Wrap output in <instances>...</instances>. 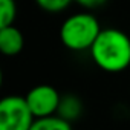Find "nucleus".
I'll return each instance as SVG.
<instances>
[{"instance_id":"obj_1","label":"nucleus","mask_w":130,"mask_h":130,"mask_svg":"<svg viewBox=\"0 0 130 130\" xmlns=\"http://www.w3.org/2000/svg\"><path fill=\"white\" fill-rule=\"evenodd\" d=\"M89 51L93 63L106 72L116 74L130 66V37L121 29H101Z\"/></svg>"},{"instance_id":"obj_2","label":"nucleus","mask_w":130,"mask_h":130,"mask_svg":"<svg viewBox=\"0 0 130 130\" xmlns=\"http://www.w3.org/2000/svg\"><path fill=\"white\" fill-rule=\"evenodd\" d=\"M101 32V26L95 15L89 12H78L68 17L60 28L61 43L71 51L90 49Z\"/></svg>"},{"instance_id":"obj_3","label":"nucleus","mask_w":130,"mask_h":130,"mask_svg":"<svg viewBox=\"0 0 130 130\" xmlns=\"http://www.w3.org/2000/svg\"><path fill=\"white\" fill-rule=\"evenodd\" d=\"M34 121L25 96L9 95L0 101V130H31Z\"/></svg>"},{"instance_id":"obj_4","label":"nucleus","mask_w":130,"mask_h":130,"mask_svg":"<svg viewBox=\"0 0 130 130\" xmlns=\"http://www.w3.org/2000/svg\"><path fill=\"white\" fill-rule=\"evenodd\" d=\"M25 98L35 118H46L55 115L61 103L58 90L49 84H38L32 87Z\"/></svg>"},{"instance_id":"obj_5","label":"nucleus","mask_w":130,"mask_h":130,"mask_svg":"<svg viewBox=\"0 0 130 130\" xmlns=\"http://www.w3.org/2000/svg\"><path fill=\"white\" fill-rule=\"evenodd\" d=\"M25 46V37L14 25L0 28V51L3 55L12 57L22 52Z\"/></svg>"},{"instance_id":"obj_6","label":"nucleus","mask_w":130,"mask_h":130,"mask_svg":"<svg viewBox=\"0 0 130 130\" xmlns=\"http://www.w3.org/2000/svg\"><path fill=\"white\" fill-rule=\"evenodd\" d=\"M31 130H72L71 122L61 116H46V118H35Z\"/></svg>"},{"instance_id":"obj_7","label":"nucleus","mask_w":130,"mask_h":130,"mask_svg":"<svg viewBox=\"0 0 130 130\" xmlns=\"http://www.w3.org/2000/svg\"><path fill=\"white\" fill-rule=\"evenodd\" d=\"M58 113L61 118L71 122V119L78 118V115L81 113V103L75 96H64V98H61Z\"/></svg>"},{"instance_id":"obj_8","label":"nucleus","mask_w":130,"mask_h":130,"mask_svg":"<svg viewBox=\"0 0 130 130\" xmlns=\"http://www.w3.org/2000/svg\"><path fill=\"white\" fill-rule=\"evenodd\" d=\"M17 15L15 0H0V28L14 25Z\"/></svg>"},{"instance_id":"obj_9","label":"nucleus","mask_w":130,"mask_h":130,"mask_svg":"<svg viewBox=\"0 0 130 130\" xmlns=\"http://www.w3.org/2000/svg\"><path fill=\"white\" fill-rule=\"evenodd\" d=\"M37 5L47 12H60L66 9L74 0H35Z\"/></svg>"},{"instance_id":"obj_10","label":"nucleus","mask_w":130,"mask_h":130,"mask_svg":"<svg viewBox=\"0 0 130 130\" xmlns=\"http://www.w3.org/2000/svg\"><path fill=\"white\" fill-rule=\"evenodd\" d=\"M74 2H77L78 5H81L86 9H93V8H98V6L104 5L106 0H74Z\"/></svg>"}]
</instances>
